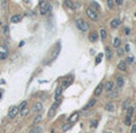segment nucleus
Listing matches in <instances>:
<instances>
[{"mask_svg": "<svg viewBox=\"0 0 136 133\" xmlns=\"http://www.w3.org/2000/svg\"><path fill=\"white\" fill-rule=\"evenodd\" d=\"M39 10H40V14H43V16L50 13L51 5L49 4V1L47 0H40V2H39Z\"/></svg>", "mask_w": 136, "mask_h": 133, "instance_id": "1", "label": "nucleus"}, {"mask_svg": "<svg viewBox=\"0 0 136 133\" xmlns=\"http://www.w3.org/2000/svg\"><path fill=\"white\" fill-rule=\"evenodd\" d=\"M76 26L81 32H87L88 30H89V24L85 22L83 19H77L76 20Z\"/></svg>", "mask_w": 136, "mask_h": 133, "instance_id": "2", "label": "nucleus"}, {"mask_svg": "<svg viewBox=\"0 0 136 133\" xmlns=\"http://www.w3.org/2000/svg\"><path fill=\"white\" fill-rule=\"evenodd\" d=\"M87 16L91 19V20H95V21H97L98 20V14L97 12L95 11L93 8H91V7H89V8H87Z\"/></svg>", "mask_w": 136, "mask_h": 133, "instance_id": "3", "label": "nucleus"}, {"mask_svg": "<svg viewBox=\"0 0 136 133\" xmlns=\"http://www.w3.org/2000/svg\"><path fill=\"white\" fill-rule=\"evenodd\" d=\"M18 113H19V108H18V106H13V107H11V110H10V112H8V116H7V117L10 118V119H14Z\"/></svg>", "mask_w": 136, "mask_h": 133, "instance_id": "4", "label": "nucleus"}, {"mask_svg": "<svg viewBox=\"0 0 136 133\" xmlns=\"http://www.w3.org/2000/svg\"><path fill=\"white\" fill-rule=\"evenodd\" d=\"M62 96H63V87H62V86H58V87L56 88V92H54V99H56V101H59Z\"/></svg>", "mask_w": 136, "mask_h": 133, "instance_id": "5", "label": "nucleus"}, {"mask_svg": "<svg viewBox=\"0 0 136 133\" xmlns=\"http://www.w3.org/2000/svg\"><path fill=\"white\" fill-rule=\"evenodd\" d=\"M72 81H73V77H68V78H65V79L63 80V81H62V87H63V88H66V87H69V86L71 85V83H72Z\"/></svg>", "mask_w": 136, "mask_h": 133, "instance_id": "6", "label": "nucleus"}, {"mask_svg": "<svg viewBox=\"0 0 136 133\" xmlns=\"http://www.w3.org/2000/svg\"><path fill=\"white\" fill-rule=\"evenodd\" d=\"M103 87H104V90L108 92V94L110 93V92H113L114 91V83L113 81H108L105 85H103Z\"/></svg>", "mask_w": 136, "mask_h": 133, "instance_id": "7", "label": "nucleus"}, {"mask_svg": "<svg viewBox=\"0 0 136 133\" xmlns=\"http://www.w3.org/2000/svg\"><path fill=\"white\" fill-rule=\"evenodd\" d=\"M120 24H121V19L115 18V19H113L111 22H110V27H111V28H117V27L120 26Z\"/></svg>", "mask_w": 136, "mask_h": 133, "instance_id": "8", "label": "nucleus"}, {"mask_svg": "<svg viewBox=\"0 0 136 133\" xmlns=\"http://www.w3.org/2000/svg\"><path fill=\"white\" fill-rule=\"evenodd\" d=\"M23 19V16L22 14H16V16H12L11 17V22L13 24H17V22H20Z\"/></svg>", "mask_w": 136, "mask_h": 133, "instance_id": "9", "label": "nucleus"}, {"mask_svg": "<svg viewBox=\"0 0 136 133\" xmlns=\"http://www.w3.org/2000/svg\"><path fill=\"white\" fill-rule=\"evenodd\" d=\"M59 52H60V44H58V46L54 48V52L52 53V55H51V61H53L54 59L58 57V54H59Z\"/></svg>", "mask_w": 136, "mask_h": 133, "instance_id": "10", "label": "nucleus"}, {"mask_svg": "<svg viewBox=\"0 0 136 133\" xmlns=\"http://www.w3.org/2000/svg\"><path fill=\"white\" fill-rule=\"evenodd\" d=\"M78 118H79V113H78V112H75L72 116H70L69 122H70V124H73V122H76L77 120H78Z\"/></svg>", "mask_w": 136, "mask_h": 133, "instance_id": "11", "label": "nucleus"}, {"mask_svg": "<svg viewBox=\"0 0 136 133\" xmlns=\"http://www.w3.org/2000/svg\"><path fill=\"white\" fill-rule=\"evenodd\" d=\"M103 90H104L103 85H102V84H99V85H97V87L95 88V92H93V94H95V96H96V97L101 96V93L103 92Z\"/></svg>", "mask_w": 136, "mask_h": 133, "instance_id": "12", "label": "nucleus"}, {"mask_svg": "<svg viewBox=\"0 0 136 133\" xmlns=\"http://www.w3.org/2000/svg\"><path fill=\"white\" fill-rule=\"evenodd\" d=\"M42 110H43V104H42V102H36L32 107L33 112H40Z\"/></svg>", "mask_w": 136, "mask_h": 133, "instance_id": "13", "label": "nucleus"}, {"mask_svg": "<svg viewBox=\"0 0 136 133\" xmlns=\"http://www.w3.org/2000/svg\"><path fill=\"white\" fill-rule=\"evenodd\" d=\"M116 85H117V87H122V86L124 85V78L122 75H118L116 78Z\"/></svg>", "mask_w": 136, "mask_h": 133, "instance_id": "14", "label": "nucleus"}, {"mask_svg": "<svg viewBox=\"0 0 136 133\" xmlns=\"http://www.w3.org/2000/svg\"><path fill=\"white\" fill-rule=\"evenodd\" d=\"M96 104V99H91V100H89L88 101V104L85 105V106L83 107V110L85 111V110H88V108H90V107H92L93 105Z\"/></svg>", "mask_w": 136, "mask_h": 133, "instance_id": "15", "label": "nucleus"}, {"mask_svg": "<svg viewBox=\"0 0 136 133\" xmlns=\"http://www.w3.org/2000/svg\"><path fill=\"white\" fill-rule=\"evenodd\" d=\"M97 39H98V34H97L96 32H91L90 34H89V40H90V41L95 43Z\"/></svg>", "mask_w": 136, "mask_h": 133, "instance_id": "16", "label": "nucleus"}, {"mask_svg": "<svg viewBox=\"0 0 136 133\" xmlns=\"http://www.w3.org/2000/svg\"><path fill=\"white\" fill-rule=\"evenodd\" d=\"M42 132V127L40 126H37V125H34L30 131H28V133H40Z\"/></svg>", "mask_w": 136, "mask_h": 133, "instance_id": "17", "label": "nucleus"}, {"mask_svg": "<svg viewBox=\"0 0 136 133\" xmlns=\"http://www.w3.org/2000/svg\"><path fill=\"white\" fill-rule=\"evenodd\" d=\"M105 110L109 112H114L115 111V106H114V104L113 102H109V104H107L105 105Z\"/></svg>", "mask_w": 136, "mask_h": 133, "instance_id": "18", "label": "nucleus"}, {"mask_svg": "<svg viewBox=\"0 0 136 133\" xmlns=\"http://www.w3.org/2000/svg\"><path fill=\"white\" fill-rule=\"evenodd\" d=\"M91 8H95V11L96 10H101V6H99V4L98 2H96L95 0H91Z\"/></svg>", "mask_w": 136, "mask_h": 133, "instance_id": "19", "label": "nucleus"}, {"mask_svg": "<svg viewBox=\"0 0 136 133\" xmlns=\"http://www.w3.org/2000/svg\"><path fill=\"white\" fill-rule=\"evenodd\" d=\"M64 4H65V6H68L70 10H73V8H75V5H73V2H72L71 0H64Z\"/></svg>", "mask_w": 136, "mask_h": 133, "instance_id": "20", "label": "nucleus"}, {"mask_svg": "<svg viewBox=\"0 0 136 133\" xmlns=\"http://www.w3.org/2000/svg\"><path fill=\"white\" fill-rule=\"evenodd\" d=\"M117 67H118V69H121V71H125V69H127V64H125V61H123V60L120 61V64H118Z\"/></svg>", "mask_w": 136, "mask_h": 133, "instance_id": "21", "label": "nucleus"}, {"mask_svg": "<svg viewBox=\"0 0 136 133\" xmlns=\"http://www.w3.org/2000/svg\"><path fill=\"white\" fill-rule=\"evenodd\" d=\"M105 57H107L108 59H111V57H113L111 50H110V47H109V46H107V47H105Z\"/></svg>", "mask_w": 136, "mask_h": 133, "instance_id": "22", "label": "nucleus"}, {"mask_svg": "<svg viewBox=\"0 0 136 133\" xmlns=\"http://www.w3.org/2000/svg\"><path fill=\"white\" fill-rule=\"evenodd\" d=\"M28 112H30V110H28L27 107H24L23 110H20V111H19V113H20V116H22V117H25V116H27V114H28Z\"/></svg>", "mask_w": 136, "mask_h": 133, "instance_id": "23", "label": "nucleus"}, {"mask_svg": "<svg viewBox=\"0 0 136 133\" xmlns=\"http://www.w3.org/2000/svg\"><path fill=\"white\" fill-rule=\"evenodd\" d=\"M2 33H4L5 35H8V34H10V27L7 26V25H4V26H2Z\"/></svg>", "mask_w": 136, "mask_h": 133, "instance_id": "24", "label": "nucleus"}, {"mask_svg": "<svg viewBox=\"0 0 136 133\" xmlns=\"http://www.w3.org/2000/svg\"><path fill=\"white\" fill-rule=\"evenodd\" d=\"M7 6H8V1H7V0H2V1H1V8H2V11H6V10H7Z\"/></svg>", "mask_w": 136, "mask_h": 133, "instance_id": "25", "label": "nucleus"}, {"mask_svg": "<svg viewBox=\"0 0 136 133\" xmlns=\"http://www.w3.org/2000/svg\"><path fill=\"white\" fill-rule=\"evenodd\" d=\"M102 58H103V54H102V53L97 54V55H96V60H95V64H96V65L99 64V63H101V60H102Z\"/></svg>", "mask_w": 136, "mask_h": 133, "instance_id": "26", "label": "nucleus"}, {"mask_svg": "<svg viewBox=\"0 0 136 133\" xmlns=\"http://www.w3.org/2000/svg\"><path fill=\"white\" fill-rule=\"evenodd\" d=\"M42 119H43V116H42V114H37V117L34 118V120H33V124H34V125H37V124H38Z\"/></svg>", "mask_w": 136, "mask_h": 133, "instance_id": "27", "label": "nucleus"}, {"mask_svg": "<svg viewBox=\"0 0 136 133\" xmlns=\"http://www.w3.org/2000/svg\"><path fill=\"white\" fill-rule=\"evenodd\" d=\"M127 110H128V112H127V117L131 118V116H133V113H134V107H133V106H130V107H128Z\"/></svg>", "mask_w": 136, "mask_h": 133, "instance_id": "28", "label": "nucleus"}, {"mask_svg": "<svg viewBox=\"0 0 136 133\" xmlns=\"http://www.w3.org/2000/svg\"><path fill=\"white\" fill-rule=\"evenodd\" d=\"M129 104H130V100H129V99H125V100L123 101V105H122L123 110H127V108L129 107Z\"/></svg>", "mask_w": 136, "mask_h": 133, "instance_id": "29", "label": "nucleus"}, {"mask_svg": "<svg viewBox=\"0 0 136 133\" xmlns=\"http://www.w3.org/2000/svg\"><path fill=\"white\" fill-rule=\"evenodd\" d=\"M120 45H121V40H120V38H115L114 39V46L115 47H120Z\"/></svg>", "mask_w": 136, "mask_h": 133, "instance_id": "30", "label": "nucleus"}, {"mask_svg": "<svg viewBox=\"0 0 136 133\" xmlns=\"http://www.w3.org/2000/svg\"><path fill=\"white\" fill-rule=\"evenodd\" d=\"M105 38H107V31H105L104 28H102V30H101V39H102V40H105Z\"/></svg>", "mask_w": 136, "mask_h": 133, "instance_id": "31", "label": "nucleus"}, {"mask_svg": "<svg viewBox=\"0 0 136 133\" xmlns=\"http://www.w3.org/2000/svg\"><path fill=\"white\" fill-rule=\"evenodd\" d=\"M71 125H72V124H70V122H68V124H65V125H64V126L62 127V130H63V131L65 132V131H68V130H69V128L71 127Z\"/></svg>", "mask_w": 136, "mask_h": 133, "instance_id": "32", "label": "nucleus"}, {"mask_svg": "<svg viewBox=\"0 0 136 133\" xmlns=\"http://www.w3.org/2000/svg\"><path fill=\"white\" fill-rule=\"evenodd\" d=\"M107 5L109 8H113L114 7V0H107Z\"/></svg>", "mask_w": 136, "mask_h": 133, "instance_id": "33", "label": "nucleus"}, {"mask_svg": "<svg viewBox=\"0 0 136 133\" xmlns=\"http://www.w3.org/2000/svg\"><path fill=\"white\" fill-rule=\"evenodd\" d=\"M133 61H134V57H128V58H127V60H125V64H127V65H128V64L130 65Z\"/></svg>", "mask_w": 136, "mask_h": 133, "instance_id": "34", "label": "nucleus"}, {"mask_svg": "<svg viewBox=\"0 0 136 133\" xmlns=\"http://www.w3.org/2000/svg\"><path fill=\"white\" fill-rule=\"evenodd\" d=\"M26 105H27V101H23L22 104H20V105L18 106V108H19V111H20V110H23L24 107H26Z\"/></svg>", "mask_w": 136, "mask_h": 133, "instance_id": "35", "label": "nucleus"}, {"mask_svg": "<svg viewBox=\"0 0 136 133\" xmlns=\"http://www.w3.org/2000/svg\"><path fill=\"white\" fill-rule=\"evenodd\" d=\"M124 124H125V125H128V126L131 125V118H129V117L125 118V119H124Z\"/></svg>", "mask_w": 136, "mask_h": 133, "instance_id": "36", "label": "nucleus"}, {"mask_svg": "<svg viewBox=\"0 0 136 133\" xmlns=\"http://www.w3.org/2000/svg\"><path fill=\"white\" fill-rule=\"evenodd\" d=\"M97 125H98V121H97V120H93V121L90 124V127L96 128V127H97Z\"/></svg>", "mask_w": 136, "mask_h": 133, "instance_id": "37", "label": "nucleus"}, {"mask_svg": "<svg viewBox=\"0 0 136 133\" xmlns=\"http://www.w3.org/2000/svg\"><path fill=\"white\" fill-rule=\"evenodd\" d=\"M123 53H124V50L123 48H121V47L117 48V54L118 55H123Z\"/></svg>", "mask_w": 136, "mask_h": 133, "instance_id": "38", "label": "nucleus"}, {"mask_svg": "<svg viewBox=\"0 0 136 133\" xmlns=\"http://www.w3.org/2000/svg\"><path fill=\"white\" fill-rule=\"evenodd\" d=\"M0 53H7V48L4 46H0Z\"/></svg>", "mask_w": 136, "mask_h": 133, "instance_id": "39", "label": "nucleus"}, {"mask_svg": "<svg viewBox=\"0 0 136 133\" xmlns=\"http://www.w3.org/2000/svg\"><path fill=\"white\" fill-rule=\"evenodd\" d=\"M130 133H136V124H134V125L131 126V132Z\"/></svg>", "mask_w": 136, "mask_h": 133, "instance_id": "40", "label": "nucleus"}, {"mask_svg": "<svg viewBox=\"0 0 136 133\" xmlns=\"http://www.w3.org/2000/svg\"><path fill=\"white\" fill-rule=\"evenodd\" d=\"M115 2L117 4L118 6H122L123 5V0H115Z\"/></svg>", "mask_w": 136, "mask_h": 133, "instance_id": "41", "label": "nucleus"}, {"mask_svg": "<svg viewBox=\"0 0 136 133\" xmlns=\"http://www.w3.org/2000/svg\"><path fill=\"white\" fill-rule=\"evenodd\" d=\"M111 98H117V91H115V92H113V93H111Z\"/></svg>", "mask_w": 136, "mask_h": 133, "instance_id": "42", "label": "nucleus"}, {"mask_svg": "<svg viewBox=\"0 0 136 133\" xmlns=\"http://www.w3.org/2000/svg\"><path fill=\"white\" fill-rule=\"evenodd\" d=\"M124 51H127V52H129V51H130V46H129V44H127V45H125Z\"/></svg>", "mask_w": 136, "mask_h": 133, "instance_id": "43", "label": "nucleus"}, {"mask_svg": "<svg viewBox=\"0 0 136 133\" xmlns=\"http://www.w3.org/2000/svg\"><path fill=\"white\" fill-rule=\"evenodd\" d=\"M124 30H125L124 31L125 34H129V33H130V30H129V28H124Z\"/></svg>", "mask_w": 136, "mask_h": 133, "instance_id": "44", "label": "nucleus"}, {"mask_svg": "<svg viewBox=\"0 0 136 133\" xmlns=\"http://www.w3.org/2000/svg\"><path fill=\"white\" fill-rule=\"evenodd\" d=\"M1 97H2V92L0 91V99H1Z\"/></svg>", "mask_w": 136, "mask_h": 133, "instance_id": "45", "label": "nucleus"}, {"mask_svg": "<svg viewBox=\"0 0 136 133\" xmlns=\"http://www.w3.org/2000/svg\"><path fill=\"white\" fill-rule=\"evenodd\" d=\"M105 133H113V132H105Z\"/></svg>", "mask_w": 136, "mask_h": 133, "instance_id": "46", "label": "nucleus"}, {"mask_svg": "<svg viewBox=\"0 0 136 133\" xmlns=\"http://www.w3.org/2000/svg\"><path fill=\"white\" fill-rule=\"evenodd\" d=\"M0 26H1V21H0Z\"/></svg>", "mask_w": 136, "mask_h": 133, "instance_id": "47", "label": "nucleus"}, {"mask_svg": "<svg viewBox=\"0 0 136 133\" xmlns=\"http://www.w3.org/2000/svg\"><path fill=\"white\" fill-rule=\"evenodd\" d=\"M135 41H136V38H135Z\"/></svg>", "mask_w": 136, "mask_h": 133, "instance_id": "48", "label": "nucleus"}, {"mask_svg": "<svg viewBox=\"0 0 136 133\" xmlns=\"http://www.w3.org/2000/svg\"><path fill=\"white\" fill-rule=\"evenodd\" d=\"M135 17H136V13H135Z\"/></svg>", "mask_w": 136, "mask_h": 133, "instance_id": "49", "label": "nucleus"}]
</instances>
